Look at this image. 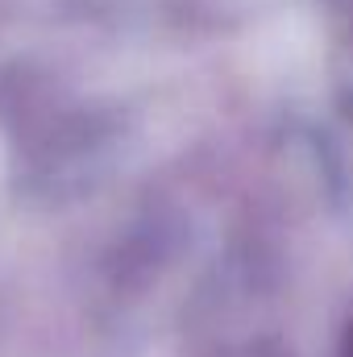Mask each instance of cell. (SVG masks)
Returning a JSON list of instances; mask_svg holds the SVG:
<instances>
[{"label": "cell", "mask_w": 353, "mask_h": 357, "mask_svg": "<svg viewBox=\"0 0 353 357\" xmlns=\"http://www.w3.org/2000/svg\"><path fill=\"white\" fill-rule=\"evenodd\" d=\"M341 357H353V324H350V333H345V341H341Z\"/></svg>", "instance_id": "obj_1"}]
</instances>
